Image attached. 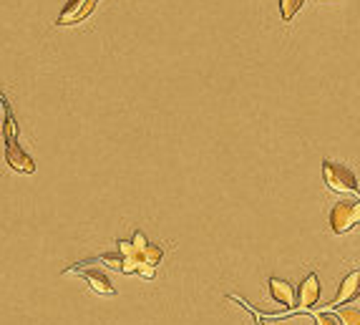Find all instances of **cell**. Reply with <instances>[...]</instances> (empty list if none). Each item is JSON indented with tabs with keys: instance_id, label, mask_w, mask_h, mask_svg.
I'll return each instance as SVG.
<instances>
[{
	"instance_id": "obj_1",
	"label": "cell",
	"mask_w": 360,
	"mask_h": 325,
	"mask_svg": "<svg viewBox=\"0 0 360 325\" xmlns=\"http://www.w3.org/2000/svg\"><path fill=\"white\" fill-rule=\"evenodd\" d=\"M322 179H325V184L328 189L337 194H352V197H358V179L352 174L348 167L343 164H335V162H322Z\"/></svg>"
},
{
	"instance_id": "obj_2",
	"label": "cell",
	"mask_w": 360,
	"mask_h": 325,
	"mask_svg": "<svg viewBox=\"0 0 360 325\" xmlns=\"http://www.w3.org/2000/svg\"><path fill=\"white\" fill-rule=\"evenodd\" d=\"M360 222V204L358 202H337L330 209V230L335 234H345L355 230Z\"/></svg>"
},
{
	"instance_id": "obj_3",
	"label": "cell",
	"mask_w": 360,
	"mask_h": 325,
	"mask_svg": "<svg viewBox=\"0 0 360 325\" xmlns=\"http://www.w3.org/2000/svg\"><path fill=\"white\" fill-rule=\"evenodd\" d=\"M96 5H99V0H68V5L61 10V16H58L55 25L66 28V25L83 23V21L96 10Z\"/></svg>"
},
{
	"instance_id": "obj_4",
	"label": "cell",
	"mask_w": 360,
	"mask_h": 325,
	"mask_svg": "<svg viewBox=\"0 0 360 325\" xmlns=\"http://www.w3.org/2000/svg\"><path fill=\"white\" fill-rule=\"evenodd\" d=\"M5 162H8V167L21 171V174H33V171H36V162L25 154L23 149H21V144H18L13 136L5 139Z\"/></svg>"
},
{
	"instance_id": "obj_5",
	"label": "cell",
	"mask_w": 360,
	"mask_h": 325,
	"mask_svg": "<svg viewBox=\"0 0 360 325\" xmlns=\"http://www.w3.org/2000/svg\"><path fill=\"white\" fill-rule=\"evenodd\" d=\"M131 245L136 248V252H139L141 263H144V265H151V267H157V265L162 263V257H164V250L159 248V245H154V242L146 240L141 230H139V232H133Z\"/></svg>"
},
{
	"instance_id": "obj_6",
	"label": "cell",
	"mask_w": 360,
	"mask_h": 325,
	"mask_svg": "<svg viewBox=\"0 0 360 325\" xmlns=\"http://www.w3.org/2000/svg\"><path fill=\"white\" fill-rule=\"evenodd\" d=\"M320 300V280L315 272H310L305 280H303V285H300V298H298V310L300 313H307L310 308H315Z\"/></svg>"
},
{
	"instance_id": "obj_7",
	"label": "cell",
	"mask_w": 360,
	"mask_h": 325,
	"mask_svg": "<svg viewBox=\"0 0 360 325\" xmlns=\"http://www.w3.org/2000/svg\"><path fill=\"white\" fill-rule=\"evenodd\" d=\"M358 290H360V272L352 270L350 275H348V278L340 282V290H337L335 300L330 302V305H333V308H340L343 302L355 300V298H358Z\"/></svg>"
},
{
	"instance_id": "obj_8",
	"label": "cell",
	"mask_w": 360,
	"mask_h": 325,
	"mask_svg": "<svg viewBox=\"0 0 360 325\" xmlns=\"http://www.w3.org/2000/svg\"><path fill=\"white\" fill-rule=\"evenodd\" d=\"M270 295L274 298V302H280L282 308H292L295 305V287L287 280L270 278Z\"/></svg>"
},
{
	"instance_id": "obj_9",
	"label": "cell",
	"mask_w": 360,
	"mask_h": 325,
	"mask_svg": "<svg viewBox=\"0 0 360 325\" xmlns=\"http://www.w3.org/2000/svg\"><path fill=\"white\" fill-rule=\"evenodd\" d=\"M81 272V270H79ZM83 275V280L88 282V287L91 290H96L99 295H116V287L111 285V280L103 275V272H96V270H83L81 272Z\"/></svg>"
},
{
	"instance_id": "obj_10",
	"label": "cell",
	"mask_w": 360,
	"mask_h": 325,
	"mask_svg": "<svg viewBox=\"0 0 360 325\" xmlns=\"http://www.w3.org/2000/svg\"><path fill=\"white\" fill-rule=\"evenodd\" d=\"M305 5V0H280V13H282V21L290 23L292 18L298 16V10Z\"/></svg>"
},
{
	"instance_id": "obj_11",
	"label": "cell",
	"mask_w": 360,
	"mask_h": 325,
	"mask_svg": "<svg viewBox=\"0 0 360 325\" xmlns=\"http://www.w3.org/2000/svg\"><path fill=\"white\" fill-rule=\"evenodd\" d=\"M337 320L343 325H360V310L352 305V308H343L340 305V310H337Z\"/></svg>"
},
{
	"instance_id": "obj_12",
	"label": "cell",
	"mask_w": 360,
	"mask_h": 325,
	"mask_svg": "<svg viewBox=\"0 0 360 325\" xmlns=\"http://www.w3.org/2000/svg\"><path fill=\"white\" fill-rule=\"evenodd\" d=\"M88 263H101V265H109V267L121 270V255H101V257H96V260H88Z\"/></svg>"
},
{
	"instance_id": "obj_13",
	"label": "cell",
	"mask_w": 360,
	"mask_h": 325,
	"mask_svg": "<svg viewBox=\"0 0 360 325\" xmlns=\"http://www.w3.org/2000/svg\"><path fill=\"white\" fill-rule=\"evenodd\" d=\"M315 325H337V323H335V317H333V315L318 313V315H315Z\"/></svg>"
}]
</instances>
